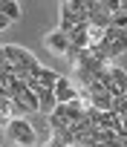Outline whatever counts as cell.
Masks as SVG:
<instances>
[{"label": "cell", "instance_id": "obj_1", "mask_svg": "<svg viewBox=\"0 0 127 147\" xmlns=\"http://www.w3.org/2000/svg\"><path fill=\"white\" fill-rule=\"evenodd\" d=\"M6 133L12 136V141L18 147H32L35 144V127L26 121V118H12L6 124Z\"/></svg>", "mask_w": 127, "mask_h": 147}, {"label": "cell", "instance_id": "obj_2", "mask_svg": "<svg viewBox=\"0 0 127 147\" xmlns=\"http://www.w3.org/2000/svg\"><path fill=\"white\" fill-rule=\"evenodd\" d=\"M3 55H6V61L9 63H15V66H20V69H29L32 72V75H35V72H38V58L29 52V49H23V46H3Z\"/></svg>", "mask_w": 127, "mask_h": 147}, {"label": "cell", "instance_id": "obj_3", "mask_svg": "<svg viewBox=\"0 0 127 147\" xmlns=\"http://www.w3.org/2000/svg\"><path fill=\"white\" fill-rule=\"evenodd\" d=\"M101 46L107 49V55H110V61H116V58H121L124 52H127V32H121V29H104V38H101Z\"/></svg>", "mask_w": 127, "mask_h": 147}, {"label": "cell", "instance_id": "obj_4", "mask_svg": "<svg viewBox=\"0 0 127 147\" xmlns=\"http://www.w3.org/2000/svg\"><path fill=\"white\" fill-rule=\"evenodd\" d=\"M84 3H87V20H90V26L93 29H110V15L101 9V3H98V0H84Z\"/></svg>", "mask_w": 127, "mask_h": 147}, {"label": "cell", "instance_id": "obj_5", "mask_svg": "<svg viewBox=\"0 0 127 147\" xmlns=\"http://www.w3.org/2000/svg\"><path fill=\"white\" fill-rule=\"evenodd\" d=\"M52 92H55V101H58V104H70V101H75V98H84V92H78L70 78H58L55 87H52Z\"/></svg>", "mask_w": 127, "mask_h": 147}, {"label": "cell", "instance_id": "obj_6", "mask_svg": "<svg viewBox=\"0 0 127 147\" xmlns=\"http://www.w3.org/2000/svg\"><path fill=\"white\" fill-rule=\"evenodd\" d=\"M43 43H46V49H49L52 55H61V58H67V52H70V38H67V35H61L58 29L49 32V35L43 38Z\"/></svg>", "mask_w": 127, "mask_h": 147}, {"label": "cell", "instance_id": "obj_7", "mask_svg": "<svg viewBox=\"0 0 127 147\" xmlns=\"http://www.w3.org/2000/svg\"><path fill=\"white\" fill-rule=\"evenodd\" d=\"M70 46L72 49H87L90 46V23H78L70 32Z\"/></svg>", "mask_w": 127, "mask_h": 147}, {"label": "cell", "instance_id": "obj_8", "mask_svg": "<svg viewBox=\"0 0 127 147\" xmlns=\"http://www.w3.org/2000/svg\"><path fill=\"white\" fill-rule=\"evenodd\" d=\"M35 78L41 81V87H43V90H52V87H55V81H58L61 75H58V72H52V69H46V66H38Z\"/></svg>", "mask_w": 127, "mask_h": 147}, {"label": "cell", "instance_id": "obj_9", "mask_svg": "<svg viewBox=\"0 0 127 147\" xmlns=\"http://www.w3.org/2000/svg\"><path fill=\"white\" fill-rule=\"evenodd\" d=\"M0 15H3V18L12 23V20L20 18V6L15 3V0H0Z\"/></svg>", "mask_w": 127, "mask_h": 147}, {"label": "cell", "instance_id": "obj_10", "mask_svg": "<svg viewBox=\"0 0 127 147\" xmlns=\"http://www.w3.org/2000/svg\"><path fill=\"white\" fill-rule=\"evenodd\" d=\"M38 101H41V113H46V115L58 107V101H55V92H52V90H41V92H38Z\"/></svg>", "mask_w": 127, "mask_h": 147}, {"label": "cell", "instance_id": "obj_11", "mask_svg": "<svg viewBox=\"0 0 127 147\" xmlns=\"http://www.w3.org/2000/svg\"><path fill=\"white\" fill-rule=\"evenodd\" d=\"M110 78H113V84H116L118 90L127 87V72H124L121 66H110Z\"/></svg>", "mask_w": 127, "mask_h": 147}, {"label": "cell", "instance_id": "obj_12", "mask_svg": "<svg viewBox=\"0 0 127 147\" xmlns=\"http://www.w3.org/2000/svg\"><path fill=\"white\" fill-rule=\"evenodd\" d=\"M98 3H101V9L113 18L116 12H121V0H98Z\"/></svg>", "mask_w": 127, "mask_h": 147}, {"label": "cell", "instance_id": "obj_13", "mask_svg": "<svg viewBox=\"0 0 127 147\" xmlns=\"http://www.w3.org/2000/svg\"><path fill=\"white\" fill-rule=\"evenodd\" d=\"M95 147H121L118 141H110V144H95Z\"/></svg>", "mask_w": 127, "mask_h": 147}, {"label": "cell", "instance_id": "obj_14", "mask_svg": "<svg viewBox=\"0 0 127 147\" xmlns=\"http://www.w3.org/2000/svg\"><path fill=\"white\" fill-rule=\"evenodd\" d=\"M118 144H121V147H127V138H118Z\"/></svg>", "mask_w": 127, "mask_h": 147}]
</instances>
